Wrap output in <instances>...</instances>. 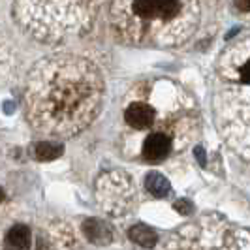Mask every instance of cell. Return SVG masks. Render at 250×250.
I'll return each mask as SVG.
<instances>
[{"label":"cell","mask_w":250,"mask_h":250,"mask_svg":"<svg viewBox=\"0 0 250 250\" xmlns=\"http://www.w3.org/2000/svg\"><path fill=\"white\" fill-rule=\"evenodd\" d=\"M83 229H85V235H87L88 241H92L96 245H105V243L111 241V229L104 224L102 220H96V218L87 220L85 226H83Z\"/></svg>","instance_id":"cell-4"},{"label":"cell","mask_w":250,"mask_h":250,"mask_svg":"<svg viewBox=\"0 0 250 250\" xmlns=\"http://www.w3.org/2000/svg\"><path fill=\"white\" fill-rule=\"evenodd\" d=\"M175 209L179 211V213H190V203H187V201H177L175 203Z\"/></svg>","instance_id":"cell-9"},{"label":"cell","mask_w":250,"mask_h":250,"mask_svg":"<svg viewBox=\"0 0 250 250\" xmlns=\"http://www.w3.org/2000/svg\"><path fill=\"white\" fill-rule=\"evenodd\" d=\"M169 147H171V141H169L167 136H164V134H152V136H149V138L145 139L143 154L149 160H160V158H164L169 152Z\"/></svg>","instance_id":"cell-2"},{"label":"cell","mask_w":250,"mask_h":250,"mask_svg":"<svg viewBox=\"0 0 250 250\" xmlns=\"http://www.w3.org/2000/svg\"><path fill=\"white\" fill-rule=\"evenodd\" d=\"M130 239L134 241V243H138L141 247H154L156 245V241H158V235L150 229L149 226H134L132 229H130Z\"/></svg>","instance_id":"cell-6"},{"label":"cell","mask_w":250,"mask_h":250,"mask_svg":"<svg viewBox=\"0 0 250 250\" xmlns=\"http://www.w3.org/2000/svg\"><path fill=\"white\" fill-rule=\"evenodd\" d=\"M8 250H30V229L26 226H13L6 235Z\"/></svg>","instance_id":"cell-3"},{"label":"cell","mask_w":250,"mask_h":250,"mask_svg":"<svg viewBox=\"0 0 250 250\" xmlns=\"http://www.w3.org/2000/svg\"><path fill=\"white\" fill-rule=\"evenodd\" d=\"M126 123L134 128H147L154 121V109L147 104H132L125 113Z\"/></svg>","instance_id":"cell-1"},{"label":"cell","mask_w":250,"mask_h":250,"mask_svg":"<svg viewBox=\"0 0 250 250\" xmlns=\"http://www.w3.org/2000/svg\"><path fill=\"white\" fill-rule=\"evenodd\" d=\"M145 185H147V190H149L150 194H154V196H166V194H169V183L160 173H149Z\"/></svg>","instance_id":"cell-7"},{"label":"cell","mask_w":250,"mask_h":250,"mask_svg":"<svg viewBox=\"0 0 250 250\" xmlns=\"http://www.w3.org/2000/svg\"><path fill=\"white\" fill-rule=\"evenodd\" d=\"M237 6L243 12H250V2H237Z\"/></svg>","instance_id":"cell-10"},{"label":"cell","mask_w":250,"mask_h":250,"mask_svg":"<svg viewBox=\"0 0 250 250\" xmlns=\"http://www.w3.org/2000/svg\"><path fill=\"white\" fill-rule=\"evenodd\" d=\"M239 75H241V79H243L245 83H249V85H250V61L247 64H243V66H241V72H239Z\"/></svg>","instance_id":"cell-8"},{"label":"cell","mask_w":250,"mask_h":250,"mask_svg":"<svg viewBox=\"0 0 250 250\" xmlns=\"http://www.w3.org/2000/svg\"><path fill=\"white\" fill-rule=\"evenodd\" d=\"M32 154L40 162H49V160H55V158H59L62 154V147L55 145V143H49V141H42V143L34 145Z\"/></svg>","instance_id":"cell-5"},{"label":"cell","mask_w":250,"mask_h":250,"mask_svg":"<svg viewBox=\"0 0 250 250\" xmlns=\"http://www.w3.org/2000/svg\"><path fill=\"white\" fill-rule=\"evenodd\" d=\"M4 200V190H2V188H0V201Z\"/></svg>","instance_id":"cell-11"}]
</instances>
